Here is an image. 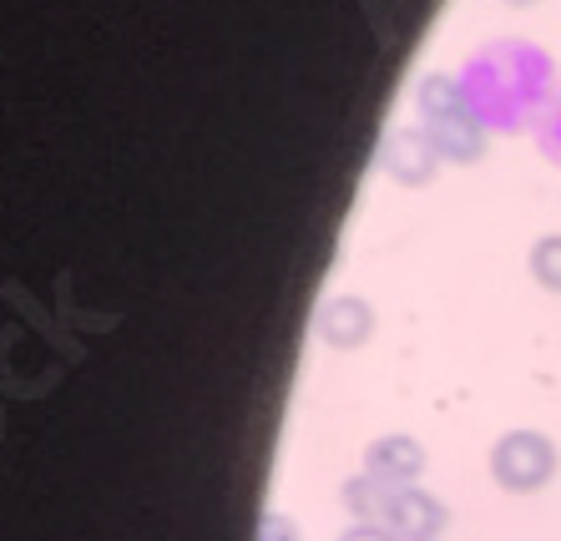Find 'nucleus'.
<instances>
[{
	"label": "nucleus",
	"mask_w": 561,
	"mask_h": 541,
	"mask_svg": "<svg viewBox=\"0 0 561 541\" xmlns=\"http://www.w3.org/2000/svg\"><path fill=\"white\" fill-rule=\"evenodd\" d=\"M561 456H557V440L541 436V430H506V436L491 446V481L511 496H531V491L551 486Z\"/></svg>",
	"instance_id": "f257e3e1"
},
{
	"label": "nucleus",
	"mask_w": 561,
	"mask_h": 541,
	"mask_svg": "<svg viewBox=\"0 0 561 541\" xmlns=\"http://www.w3.org/2000/svg\"><path fill=\"white\" fill-rule=\"evenodd\" d=\"M526 268H531L536 289L547 293H561V233H541L526 253Z\"/></svg>",
	"instance_id": "6e6552de"
},
{
	"label": "nucleus",
	"mask_w": 561,
	"mask_h": 541,
	"mask_svg": "<svg viewBox=\"0 0 561 541\" xmlns=\"http://www.w3.org/2000/svg\"><path fill=\"white\" fill-rule=\"evenodd\" d=\"M263 541H299V537L288 531L284 516H268V521H263Z\"/></svg>",
	"instance_id": "9b49d317"
},
{
	"label": "nucleus",
	"mask_w": 561,
	"mask_h": 541,
	"mask_svg": "<svg viewBox=\"0 0 561 541\" xmlns=\"http://www.w3.org/2000/svg\"><path fill=\"white\" fill-rule=\"evenodd\" d=\"M340 541H394V537H390L385 527H379V521H354V527L344 531Z\"/></svg>",
	"instance_id": "9d476101"
},
{
	"label": "nucleus",
	"mask_w": 561,
	"mask_h": 541,
	"mask_svg": "<svg viewBox=\"0 0 561 541\" xmlns=\"http://www.w3.org/2000/svg\"><path fill=\"white\" fill-rule=\"evenodd\" d=\"M435 162H440V152H435L431 133H410V127H400V133L385 142V168H390L394 183H405V187L431 183Z\"/></svg>",
	"instance_id": "39448f33"
},
{
	"label": "nucleus",
	"mask_w": 561,
	"mask_h": 541,
	"mask_svg": "<svg viewBox=\"0 0 561 541\" xmlns=\"http://www.w3.org/2000/svg\"><path fill=\"white\" fill-rule=\"evenodd\" d=\"M369 334H375V309L359 293H334L319 314V339L329 349H359Z\"/></svg>",
	"instance_id": "20e7f679"
},
{
	"label": "nucleus",
	"mask_w": 561,
	"mask_h": 541,
	"mask_svg": "<svg viewBox=\"0 0 561 541\" xmlns=\"http://www.w3.org/2000/svg\"><path fill=\"white\" fill-rule=\"evenodd\" d=\"M420 117L425 122H445V117H456V112H466V102H460V87L450 77H425L420 81Z\"/></svg>",
	"instance_id": "0eeeda50"
},
{
	"label": "nucleus",
	"mask_w": 561,
	"mask_h": 541,
	"mask_svg": "<svg viewBox=\"0 0 561 541\" xmlns=\"http://www.w3.org/2000/svg\"><path fill=\"white\" fill-rule=\"evenodd\" d=\"M511 5H526V0H511Z\"/></svg>",
	"instance_id": "f8f14e48"
},
{
	"label": "nucleus",
	"mask_w": 561,
	"mask_h": 541,
	"mask_svg": "<svg viewBox=\"0 0 561 541\" xmlns=\"http://www.w3.org/2000/svg\"><path fill=\"white\" fill-rule=\"evenodd\" d=\"M431 142L435 152H440L445 162H481L485 158V127L470 112H456V117H445V122H431Z\"/></svg>",
	"instance_id": "423d86ee"
},
{
	"label": "nucleus",
	"mask_w": 561,
	"mask_h": 541,
	"mask_svg": "<svg viewBox=\"0 0 561 541\" xmlns=\"http://www.w3.org/2000/svg\"><path fill=\"white\" fill-rule=\"evenodd\" d=\"M445 521H450L445 502L420 486L390 491V496H385V511H379V527L390 531L394 541H435L445 531Z\"/></svg>",
	"instance_id": "f03ea898"
},
{
	"label": "nucleus",
	"mask_w": 561,
	"mask_h": 541,
	"mask_svg": "<svg viewBox=\"0 0 561 541\" xmlns=\"http://www.w3.org/2000/svg\"><path fill=\"white\" fill-rule=\"evenodd\" d=\"M385 496H390V491L379 486L375 475H354V481H344V511L359 516V521H379Z\"/></svg>",
	"instance_id": "1a4fd4ad"
},
{
	"label": "nucleus",
	"mask_w": 561,
	"mask_h": 541,
	"mask_svg": "<svg viewBox=\"0 0 561 541\" xmlns=\"http://www.w3.org/2000/svg\"><path fill=\"white\" fill-rule=\"evenodd\" d=\"M420 471H425V446L415 436H379L365 446V475H375L385 491L415 486Z\"/></svg>",
	"instance_id": "7ed1b4c3"
}]
</instances>
